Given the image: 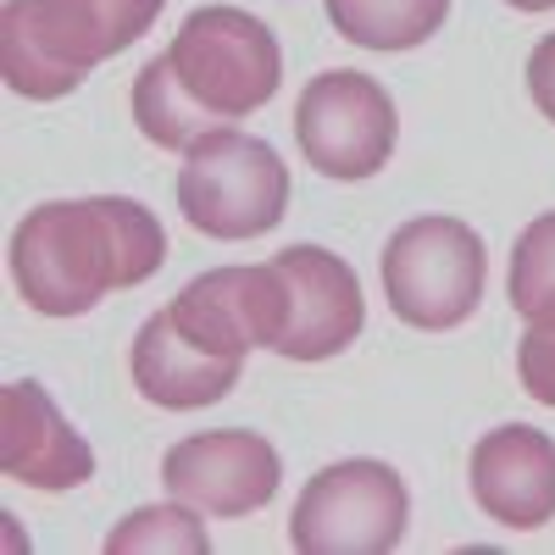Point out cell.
<instances>
[{
    "mask_svg": "<svg viewBox=\"0 0 555 555\" xmlns=\"http://www.w3.org/2000/svg\"><path fill=\"white\" fill-rule=\"evenodd\" d=\"M12 284L39 317H83L117 289H139L167 261L151 206L122 195L44 201L12 234Z\"/></svg>",
    "mask_w": 555,
    "mask_h": 555,
    "instance_id": "6da1fadb",
    "label": "cell"
},
{
    "mask_svg": "<svg viewBox=\"0 0 555 555\" xmlns=\"http://www.w3.org/2000/svg\"><path fill=\"white\" fill-rule=\"evenodd\" d=\"M167 0H7L0 12V73L23 101H62L151 34Z\"/></svg>",
    "mask_w": 555,
    "mask_h": 555,
    "instance_id": "7a4b0ae2",
    "label": "cell"
},
{
    "mask_svg": "<svg viewBox=\"0 0 555 555\" xmlns=\"http://www.w3.org/2000/svg\"><path fill=\"white\" fill-rule=\"evenodd\" d=\"M178 211L206 240H256L289 211V167L267 139L211 128L183 151Z\"/></svg>",
    "mask_w": 555,
    "mask_h": 555,
    "instance_id": "3957f363",
    "label": "cell"
},
{
    "mask_svg": "<svg viewBox=\"0 0 555 555\" xmlns=\"http://www.w3.org/2000/svg\"><path fill=\"white\" fill-rule=\"evenodd\" d=\"M167 62L183 95L217 122H240L261 112L278 95V78H284V51H278L272 28L240 7H195L178 23Z\"/></svg>",
    "mask_w": 555,
    "mask_h": 555,
    "instance_id": "277c9868",
    "label": "cell"
},
{
    "mask_svg": "<svg viewBox=\"0 0 555 555\" xmlns=\"http://www.w3.org/2000/svg\"><path fill=\"white\" fill-rule=\"evenodd\" d=\"M483 240L461 217H411L384 245V295L389 311L411 328H461L483 300Z\"/></svg>",
    "mask_w": 555,
    "mask_h": 555,
    "instance_id": "5b68a950",
    "label": "cell"
},
{
    "mask_svg": "<svg viewBox=\"0 0 555 555\" xmlns=\"http://www.w3.org/2000/svg\"><path fill=\"white\" fill-rule=\"evenodd\" d=\"M405 522H411L405 478L389 461L356 455L306 478L289 512V544L300 555H389L405 539Z\"/></svg>",
    "mask_w": 555,
    "mask_h": 555,
    "instance_id": "8992f818",
    "label": "cell"
},
{
    "mask_svg": "<svg viewBox=\"0 0 555 555\" xmlns=\"http://www.w3.org/2000/svg\"><path fill=\"white\" fill-rule=\"evenodd\" d=\"M295 139H300V156L322 178L361 183L389 167L395 139H400V112L373 73L328 67L300 89Z\"/></svg>",
    "mask_w": 555,
    "mask_h": 555,
    "instance_id": "52a82bcc",
    "label": "cell"
},
{
    "mask_svg": "<svg viewBox=\"0 0 555 555\" xmlns=\"http://www.w3.org/2000/svg\"><path fill=\"white\" fill-rule=\"evenodd\" d=\"M183 339H195L201 350L217 356H250V350H278L289 322V295L284 272L272 261L261 267H217L201 272L195 284H183V295L167 306Z\"/></svg>",
    "mask_w": 555,
    "mask_h": 555,
    "instance_id": "ba28073f",
    "label": "cell"
},
{
    "mask_svg": "<svg viewBox=\"0 0 555 555\" xmlns=\"http://www.w3.org/2000/svg\"><path fill=\"white\" fill-rule=\"evenodd\" d=\"M162 483L206 517H250L284 483V461L250 428H217L178 439L162 455Z\"/></svg>",
    "mask_w": 555,
    "mask_h": 555,
    "instance_id": "9c48e42d",
    "label": "cell"
},
{
    "mask_svg": "<svg viewBox=\"0 0 555 555\" xmlns=\"http://www.w3.org/2000/svg\"><path fill=\"white\" fill-rule=\"evenodd\" d=\"M272 267L284 272V295H289V322H284V339H278V356L328 361L350 350L366 322L356 267L322 245H289L272 256Z\"/></svg>",
    "mask_w": 555,
    "mask_h": 555,
    "instance_id": "30bf717a",
    "label": "cell"
},
{
    "mask_svg": "<svg viewBox=\"0 0 555 555\" xmlns=\"http://www.w3.org/2000/svg\"><path fill=\"white\" fill-rule=\"evenodd\" d=\"M467 489L500 528L533 533L555 522V439L528 423H500L467 455Z\"/></svg>",
    "mask_w": 555,
    "mask_h": 555,
    "instance_id": "8fae6325",
    "label": "cell"
},
{
    "mask_svg": "<svg viewBox=\"0 0 555 555\" xmlns=\"http://www.w3.org/2000/svg\"><path fill=\"white\" fill-rule=\"evenodd\" d=\"M0 473L44 494H62L95 478V450L83 444V434H73L51 389L34 378L0 389Z\"/></svg>",
    "mask_w": 555,
    "mask_h": 555,
    "instance_id": "7c38bea8",
    "label": "cell"
},
{
    "mask_svg": "<svg viewBox=\"0 0 555 555\" xmlns=\"http://www.w3.org/2000/svg\"><path fill=\"white\" fill-rule=\"evenodd\" d=\"M128 366H133V389L162 411L217 405L245 373L240 356H217V350H201L195 339H183L178 322L167 317V306L156 317H145V328L133 334Z\"/></svg>",
    "mask_w": 555,
    "mask_h": 555,
    "instance_id": "4fadbf2b",
    "label": "cell"
},
{
    "mask_svg": "<svg viewBox=\"0 0 555 555\" xmlns=\"http://www.w3.org/2000/svg\"><path fill=\"white\" fill-rule=\"evenodd\" d=\"M450 17V0H328V23L361 51H416Z\"/></svg>",
    "mask_w": 555,
    "mask_h": 555,
    "instance_id": "5bb4252c",
    "label": "cell"
},
{
    "mask_svg": "<svg viewBox=\"0 0 555 555\" xmlns=\"http://www.w3.org/2000/svg\"><path fill=\"white\" fill-rule=\"evenodd\" d=\"M133 122H139V133H145L151 145H162V151H190L201 133L222 128L211 112H201L190 95H183V83H178L167 51L151 56L145 67H139V78H133Z\"/></svg>",
    "mask_w": 555,
    "mask_h": 555,
    "instance_id": "9a60e30c",
    "label": "cell"
},
{
    "mask_svg": "<svg viewBox=\"0 0 555 555\" xmlns=\"http://www.w3.org/2000/svg\"><path fill=\"white\" fill-rule=\"evenodd\" d=\"M206 512H195V505H139V512H128L112 533H106V550L112 555H206L211 539L201 528Z\"/></svg>",
    "mask_w": 555,
    "mask_h": 555,
    "instance_id": "2e32d148",
    "label": "cell"
},
{
    "mask_svg": "<svg viewBox=\"0 0 555 555\" xmlns=\"http://www.w3.org/2000/svg\"><path fill=\"white\" fill-rule=\"evenodd\" d=\"M505 295H512L517 317L555 322V211L533 217L517 234L512 272H505Z\"/></svg>",
    "mask_w": 555,
    "mask_h": 555,
    "instance_id": "e0dca14e",
    "label": "cell"
},
{
    "mask_svg": "<svg viewBox=\"0 0 555 555\" xmlns=\"http://www.w3.org/2000/svg\"><path fill=\"white\" fill-rule=\"evenodd\" d=\"M517 378L539 405L555 411V322H528V334L517 345Z\"/></svg>",
    "mask_w": 555,
    "mask_h": 555,
    "instance_id": "ac0fdd59",
    "label": "cell"
},
{
    "mask_svg": "<svg viewBox=\"0 0 555 555\" xmlns=\"http://www.w3.org/2000/svg\"><path fill=\"white\" fill-rule=\"evenodd\" d=\"M528 95L544 122H555V34H544L528 56Z\"/></svg>",
    "mask_w": 555,
    "mask_h": 555,
    "instance_id": "d6986e66",
    "label": "cell"
},
{
    "mask_svg": "<svg viewBox=\"0 0 555 555\" xmlns=\"http://www.w3.org/2000/svg\"><path fill=\"white\" fill-rule=\"evenodd\" d=\"M512 12H555V0H505Z\"/></svg>",
    "mask_w": 555,
    "mask_h": 555,
    "instance_id": "ffe728a7",
    "label": "cell"
}]
</instances>
